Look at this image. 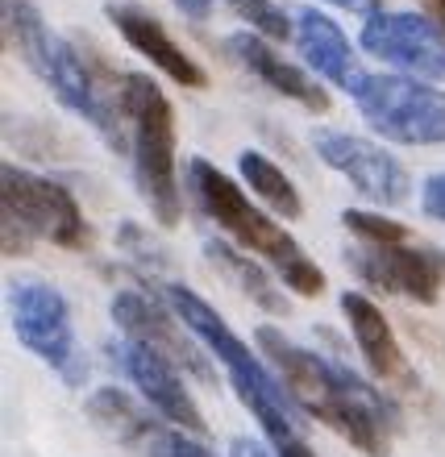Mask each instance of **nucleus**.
I'll use <instances>...</instances> for the list:
<instances>
[{"label": "nucleus", "mask_w": 445, "mask_h": 457, "mask_svg": "<svg viewBox=\"0 0 445 457\" xmlns=\"http://www.w3.org/2000/svg\"><path fill=\"white\" fill-rule=\"evenodd\" d=\"M254 341L263 349L266 366L279 374L288 399L304 416L321 420L337 436H346L349 445L366 457L391 453L396 403L379 386L366 383L362 374H354L346 361H333L325 353H316V349L296 345L275 325H263L254 333Z\"/></svg>", "instance_id": "nucleus-1"}, {"label": "nucleus", "mask_w": 445, "mask_h": 457, "mask_svg": "<svg viewBox=\"0 0 445 457\" xmlns=\"http://www.w3.org/2000/svg\"><path fill=\"white\" fill-rule=\"evenodd\" d=\"M0 17H4V46L50 87V96L67 112L84 117L113 150H125L121 92L109 96V87L100 84L97 62H88L59 29H50V21L34 0H4Z\"/></svg>", "instance_id": "nucleus-2"}, {"label": "nucleus", "mask_w": 445, "mask_h": 457, "mask_svg": "<svg viewBox=\"0 0 445 457\" xmlns=\"http://www.w3.org/2000/svg\"><path fill=\"white\" fill-rule=\"evenodd\" d=\"M188 183H192V195H196V204H200V212H205L238 250H250L254 258H263L288 291L308 295V300H316V295L325 291V270L300 250V241L291 237L275 217H266L263 208L254 204L250 195L241 192L217 162H208V158L196 154L192 162H188Z\"/></svg>", "instance_id": "nucleus-3"}, {"label": "nucleus", "mask_w": 445, "mask_h": 457, "mask_svg": "<svg viewBox=\"0 0 445 457\" xmlns=\"http://www.w3.org/2000/svg\"><path fill=\"white\" fill-rule=\"evenodd\" d=\"M158 295L171 303V312L180 316L183 325L192 328V337L221 361V370L229 374L233 395H238L241 403H246V411L258 420V428L266 433L271 449L296 441V436H300L296 433V411H291L296 403L288 399L279 374L225 325V316H221L208 300H200L192 287H183V283H163Z\"/></svg>", "instance_id": "nucleus-4"}, {"label": "nucleus", "mask_w": 445, "mask_h": 457, "mask_svg": "<svg viewBox=\"0 0 445 457\" xmlns=\"http://www.w3.org/2000/svg\"><path fill=\"white\" fill-rule=\"evenodd\" d=\"M121 109L130 125L133 187L163 228L180 225V183H175V109L167 92L146 75H121Z\"/></svg>", "instance_id": "nucleus-5"}, {"label": "nucleus", "mask_w": 445, "mask_h": 457, "mask_svg": "<svg viewBox=\"0 0 445 457\" xmlns=\"http://www.w3.org/2000/svg\"><path fill=\"white\" fill-rule=\"evenodd\" d=\"M0 228L4 258L29 253L34 241H50L59 250H92V225L84 208L59 179L4 162L0 167Z\"/></svg>", "instance_id": "nucleus-6"}, {"label": "nucleus", "mask_w": 445, "mask_h": 457, "mask_svg": "<svg viewBox=\"0 0 445 457\" xmlns=\"http://www.w3.org/2000/svg\"><path fill=\"white\" fill-rule=\"evenodd\" d=\"M9 325L38 361H46L67 386L88 383V358L71 325V303L46 278H9L4 287Z\"/></svg>", "instance_id": "nucleus-7"}, {"label": "nucleus", "mask_w": 445, "mask_h": 457, "mask_svg": "<svg viewBox=\"0 0 445 457\" xmlns=\"http://www.w3.org/2000/svg\"><path fill=\"white\" fill-rule=\"evenodd\" d=\"M362 120L396 145H445V87L412 75H371L354 96Z\"/></svg>", "instance_id": "nucleus-8"}, {"label": "nucleus", "mask_w": 445, "mask_h": 457, "mask_svg": "<svg viewBox=\"0 0 445 457\" xmlns=\"http://www.w3.org/2000/svg\"><path fill=\"white\" fill-rule=\"evenodd\" d=\"M109 316L125 341H138V345L155 349V353H163L167 361H175L180 370H188L192 378L213 383L205 345L192 337V328L183 325L180 316L171 312V303L158 300L155 291H142V287L117 291L109 303Z\"/></svg>", "instance_id": "nucleus-9"}, {"label": "nucleus", "mask_w": 445, "mask_h": 457, "mask_svg": "<svg viewBox=\"0 0 445 457\" xmlns=\"http://www.w3.org/2000/svg\"><path fill=\"white\" fill-rule=\"evenodd\" d=\"M313 150L329 170H337V175L362 195V200H371V204H379V208H396L408 200V192H412L408 167H404L391 150H383V145H374L346 129H316Z\"/></svg>", "instance_id": "nucleus-10"}, {"label": "nucleus", "mask_w": 445, "mask_h": 457, "mask_svg": "<svg viewBox=\"0 0 445 457\" xmlns=\"http://www.w3.org/2000/svg\"><path fill=\"white\" fill-rule=\"evenodd\" d=\"M362 50L412 79H445V29L424 12H387L362 21Z\"/></svg>", "instance_id": "nucleus-11"}, {"label": "nucleus", "mask_w": 445, "mask_h": 457, "mask_svg": "<svg viewBox=\"0 0 445 457\" xmlns=\"http://www.w3.org/2000/svg\"><path fill=\"white\" fill-rule=\"evenodd\" d=\"M109 353H113V361H117V370L133 383V391L155 408L158 420L171 424V428H180V433H188V436L208 433L205 416H200V403L192 399V391H188V383H183V374L175 361H167L163 353L138 345V341H125V337L113 341Z\"/></svg>", "instance_id": "nucleus-12"}, {"label": "nucleus", "mask_w": 445, "mask_h": 457, "mask_svg": "<svg viewBox=\"0 0 445 457\" xmlns=\"http://www.w3.org/2000/svg\"><path fill=\"white\" fill-rule=\"evenodd\" d=\"M349 270L383 295H399L412 303H437L445 287V253L416 245H354L346 253Z\"/></svg>", "instance_id": "nucleus-13"}, {"label": "nucleus", "mask_w": 445, "mask_h": 457, "mask_svg": "<svg viewBox=\"0 0 445 457\" xmlns=\"http://www.w3.org/2000/svg\"><path fill=\"white\" fill-rule=\"evenodd\" d=\"M337 303H341V316H346L349 337L358 345L366 370H371L379 383L416 386V374H412L408 358H404V349H399V341H396V328H391V320L383 316V308H379L371 295H362V291H341Z\"/></svg>", "instance_id": "nucleus-14"}, {"label": "nucleus", "mask_w": 445, "mask_h": 457, "mask_svg": "<svg viewBox=\"0 0 445 457\" xmlns=\"http://www.w3.org/2000/svg\"><path fill=\"white\" fill-rule=\"evenodd\" d=\"M109 21H113V29H117L146 62H155L167 79H175L180 87H192V92L208 87L205 67L167 34V25L158 21L150 9H142V4H109Z\"/></svg>", "instance_id": "nucleus-15"}, {"label": "nucleus", "mask_w": 445, "mask_h": 457, "mask_svg": "<svg viewBox=\"0 0 445 457\" xmlns=\"http://www.w3.org/2000/svg\"><path fill=\"white\" fill-rule=\"evenodd\" d=\"M225 50H229V59L241 62L258 84H266L271 92H279V96H288L291 104H300V109H308V112H329V92L321 84H313L308 71H300L291 59H283L275 50V42L241 29V34L225 37Z\"/></svg>", "instance_id": "nucleus-16"}, {"label": "nucleus", "mask_w": 445, "mask_h": 457, "mask_svg": "<svg viewBox=\"0 0 445 457\" xmlns=\"http://www.w3.org/2000/svg\"><path fill=\"white\" fill-rule=\"evenodd\" d=\"M296 46H300L304 62H308L316 75H325L329 84L341 87V92H349V96H358L362 84L371 79V75L362 71L358 50L349 46L346 29L321 9H300L296 12Z\"/></svg>", "instance_id": "nucleus-17"}, {"label": "nucleus", "mask_w": 445, "mask_h": 457, "mask_svg": "<svg viewBox=\"0 0 445 457\" xmlns=\"http://www.w3.org/2000/svg\"><path fill=\"white\" fill-rule=\"evenodd\" d=\"M205 258L213 266H217L221 275L233 283V287L246 295V300L254 303V308H263L266 316H291V303H288V291H283V283H275L279 275H271L254 253L238 250L233 241H205Z\"/></svg>", "instance_id": "nucleus-18"}, {"label": "nucleus", "mask_w": 445, "mask_h": 457, "mask_svg": "<svg viewBox=\"0 0 445 457\" xmlns=\"http://www.w3.org/2000/svg\"><path fill=\"white\" fill-rule=\"evenodd\" d=\"M84 411L105 436H113L117 445L138 449V453H146L150 441L158 436V428H163V424H158L130 391H121V386H97V391L88 395Z\"/></svg>", "instance_id": "nucleus-19"}, {"label": "nucleus", "mask_w": 445, "mask_h": 457, "mask_svg": "<svg viewBox=\"0 0 445 457\" xmlns=\"http://www.w3.org/2000/svg\"><path fill=\"white\" fill-rule=\"evenodd\" d=\"M238 170H241V183L266 204V212H275V217H283V220H296L304 212V200H300V192H296V183L288 179V170L275 167L266 154L241 150Z\"/></svg>", "instance_id": "nucleus-20"}, {"label": "nucleus", "mask_w": 445, "mask_h": 457, "mask_svg": "<svg viewBox=\"0 0 445 457\" xmlns=\"http://www.w3.org/2000/svg\"><path fill=\"white\" fill-rule=\"evenodd\" d=\"M225 4L250 25V34L266 37V42H288V37H296V21L279 9L275 0H225Z\"/></svg>", "instance_id": "nucleus-21"}, {"label": "nucleus", "mask_w": 445, "mask_h": 457, "mask_svg": "<svg viewBox=\"0 0 445 457\" xmlns=\"http://www.w3.org/2000/svg\"><path fill=\"white\" fill-rule=\"evenodd\" d=\"M341 225L358 237V245H404L408 228L383 212H366V208H341Z\"/></svg>", "instance_id": "nucleus-22"}, {"label": "nucleus", "mask_w": 445, "mask_h": 457, "mask_svg": "<svg viewBox=\"0 0 445 457\" xmlns=\"http://www.w3.org/2000/svg\"><path fill=\"white\" fill-rule=\"evenodd\" d=\"M117 241H121V250L130 253L133 262H142V266H167V253H163V245H158V241L150 237L142 225L121 220V225H117Z\"/></svg>", "instance_id": "nucleus-23"}, {"label": "nucleus", "mask_w": 445, "mask_h": 457, "mask_svg": "<svg viewBox=\"0 0 445 457\" xmlns=\"http://www.w3.org/2000/svg\"><path fill=\"white\" fill-rule=\"evenodd\" d=\"M146 457H217V453H208V445H200L196 436H188V433H180V428L163 424L158 436L150 441V449H146Z\"/></svg>", "instance_id": "nucleus-24"}, {"label": "nucleus", "mask_w": 445, "mask_h": 457, "mask_svg": "<svg viewBox=\"0 0 445 457\" xmlns=\"http://www.w3.org/2000/svg\"><path fill=\"white\" fill-rule=\"evenodd\" d=\"M421 208H424V217L445 220V175H433V179L424 183V192H421Z\"/></svg>", "instance_id": "nucleus-25"}, {"label": "nucleus", "mask_w": 445, "mask_h": 457, "mask_svg": "<svg viewBox=\"0 0 445 457\" xmlns=\"http://www.w3.org/2000/svg\"><path fill=\"white\" fill-rule=\"evenodd\" d=\"M229 457H275V449L258 445L250 436H233V441H229Z\"/></svg>", "instance_id": "nucleus-26"}, {"label": "nucleus", "mask_w": 445, "mask_h": 457, "mask_svg": "<svg viewBox=\"0 0 445 457\" xmlns=\"http://www.w3.org/2000/svg\"><path fill=\"white\" fill-rule=\"evenodd\" d=\"M329 4H341V9H349V12H362V17H374L383 0H329Z\"/></svg>", "instance_id": "nucleus-27"}, {"label": "nucleus", "mask_w": 445, "mask_h": 457, "mask_svg": "<svg viewBox=\"0 0 445 457\" xmlns=\"http://www.w3.org/2000/svg\"><path fill=\"white\" fill-rule=\"evenodd\" d=\"M171 4H175L180 12H188V17H196V21L208 17V9H213V0H171Z\"/></svg>", "instance_id": "nucleus-28"}, {"label": "nucleus", "mask_w": 445, "mask_h": 457, "mask_svg": "<svg viewBox=\"0 0 445 457\" xmlns=\"http://www.w3.org/2000/svg\"><path fill=\"white\" fill-rule=\"evenodd\" d=\"M275 457H316V453H313L308 445H304L300 436H296V441H288V445H279V449H275Z\"/></svg>", "instance_id": "nucleus-29"}, {"label": "nucleus", "mask_w": 445, "mask_h": 457, "mask_svg": "<svg viewBox=\"0 0 445 457\" xmlns=\"http://www.w3.org/2000/svg\"><path fill=\"white\" fill-rule=\"evenodd\" d=\"M421 9H424V17H433V21L445 29V0H421Z\"/></svg>", "instance_id": "nucleus-30"}]
</instances>
